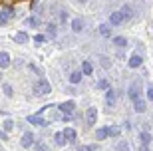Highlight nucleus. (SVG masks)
Masks as SVG:
<instances>
[{"label": "nucleus", "mask_w": 153, "mask_h": 151, "mask_svg": "<svg viewBox=\"0 0 153 151\" xmlns=\"http://www.w3.org/2000/svg\"><path fill=\"white\" fill-rule=\"evenodd\" d=\"M100 34H102L103 38H109V36H111V28H109V24H102V26H100Z\"/></svg>", "instance_id": "16"}, {"label": "nucleus", "mask_w": 153, "mask_h": 151, "mask_svg": "<svg viewBox=\"0 0 153 151\" xmlns=\"http://www.w3.org/2000/svg\"><path fill=\"white\" fill-rule=\"evenodd\" d=\"M36 151H46V145H42V143H40V145L36 147Z\"/></svg>", "instance_id": "34"}, {"label": "nucleus", "mask_w": 153, "mask_h": 151, "mask_svg": "<svg viewBox=\"0 0 153 151\" xmlns=\"http://www.w3.org/2000/svg\"><path fill=\"white\" fill-rule=\"evenodd\" d=\"M14 40H16L18 44H24V42H28V34L26 32H18L16 36H14Z\"/></svg>", "instance_id": "20"}, {"label": "nucleus", "mask_w": 153, "mask_h": 151, "mask_svg": "<svg viewBox=\"0 0 153 151\" xmlns=\"http://www.w3.org/2000/svg\"><path fill=\"white\" fill-rule=\"evenodd\" d=\"M109 84H108V80H100L97 82V90H108Z\"/></svg>", "instance_id": "24"}, {"label": "nucleus", "mask_w": 153, "mask_h": 151, "mask_svg": "<svg viewBox=\"0 0 153 151\" xmlns=\"http://www.w3.org/2000/svg\"><path fill=\"white\" fill-rule=\"evenodd\" d=\"M143 64V58L137 56V54H133V56H129V60H127V66L129 68H139Z\"/></svg>", "instance_id": "7"}, {"label": "nucleus", "mask_w": 153, "mask_h": 151, "mask_svg": "<svg viewBox=\"0 0 153 151\" xmlns=\"http://www.w3.org/2000/svg\"><path fill=\"white\" fill-rule=\"evenodd\" d=\"M54 141H56V145L64 147L66 143H68V139H66V135H64V131H58L56 135H54Z\"/></svg>", "instance_id": "10"}, {"label": "nucleus", "mask_w": 153, "mask_h": 151, "mask_svg": "<svg viewBox=\"0 0 153 151\" xmlns=\"http://www.w3.org/2000/svg\"><path fill=\"white\" fill-rule=\"evenodd\" d=\"M147 97H149V101H153V86L147 88Z\"/></svg>", "instance_id": "32"}, {"label": "nucleus", "mask_w": 153, "mask_h": 151, "mask_svg": "<svg viewBox=\"0 0 153 151\" xmlns=\"http://www.w3.org/2000/svg\"><path fill=\"white\" fill-rule=\"evenodd\" d=\"M36 91H38L40 95H48L50 94V84H48V82H46V80H40L38 84H36Z\"/></svg>", "instance_id": "3"}, {"label": "nucleus", "mask_w": 153, "mask_h": 151, "mask_svg": "<svg viewBox=\"0 0 153 151\" xmlns=\"http://www.w3.org/2000/svg\"><path fill=\"white\" fill-rule=\"evenodd\" d=\"M96 137H97V139H105V137H109V131H108V127L97 129V131H96Z\"/></svg>", "instance_id": "21"}, {"label": "nucleus", "mask_w": 153, "mask_h": 151, "mask_svg": "<svg viewBox=\"0 0 153 151\" xmlns=\"http://www.w3.org/2000/svg\"><path fill=\"white\" fill-rule=\"evenodd\" d=\"M34 42H36V44H42V42H46V36H44V34H36Z\"/></svg>", "instance_id": "28"}, {"label": "nucleus", "mask_w": 153, "mask_h": 151, "mask_svg": "<svg viewBox=\"0 0 153 151\" xmlns=\"http://www.w3.org/2000/svg\"><path fill=\"white\" fill-rule=\"evenodd\" d=\"M10 66V56L8 52H0V68H8Z\"/></svg>", "instance_id": "15"}, {"label": "nucleus", "mask_w": 153, "mask_h": 151, "mask_svg": "<svg viewBox=\"0 0 153 151\" xmlns=\"http://www.w3.org/2000/svg\"><path fill=\"white\" fill-rule=\"evenodd\" d=\"M139 90H141V82H133V84L129 86V97H131V101L139 97Z\"/></svg>", "instance_id": "4"}, {"label": "nucleus", "mask_w": 153, "mask_h": 151, "mask_svg": "<svg viewBox=\"0 0 153 151\" xmlns=\"http://www.w3.org/2000/svg\"><path fill=\"white\" fill-rule=\"evenodd\" d=\"M4 91H6V95H8V97L12 95V88H10V86H4Z\"/></svg>", "instance_id": "33"}, {"label": "nucleus", "mask_w": 153, "mask_h": 151, "mask_svg": "<svg viewBox=\"0 0 153 151\" xmlns=\"http://www.w3.org/2000/svg\"><path fill=\"white\" fill-rule=\"evenodd\" d=\"M115 103H117V91L111 90V88H108V90H105V106L114 107Z\"/></svg>", "instance_id": "1"}, {"label": "nucleus", "mask_w": 153, "mask_h": 151, "mask_svg": "<svg viewBox=\"0 0 153 151\" xmlns=\"http://www.w3.org/2000/svg\"><path fill=\"white\" fill-rule=\"evenodd\" d=\"M133 107H135V112H137V113H143L147 106H145V101H143L141 97H137V100H133Z\"/></svg>", "instance_id": "11"}, {"label": "nucleus", "mask_w": 153, "mask_h": 151, "mask_svg": "<svg viewBox=\"0 0 153 151\" xmlns=\"http://www.w3.org/2000/svg\"><path fill=\"white\" fill-rule=\"evenodd\" d=\"M94 72V68H91V64L88 60H84V64H82V74H85V76H90V74Z\"/></svg>", "instance_id": "18"}, {"label": "nucleus", "mask_w": 153, "mask_h": 151, "mask_svg": "<svg viewBox=\"0 0 153 151\" xmlns=\"http://www.w3.org/2000/svg\"><path fill=\"white\" fill-rule=\"evenodd\" d=\"M28 24H30V26H40V18L32 16V18H30V20H28Z\"/></svg>", "instance_id": "30"}, {"label": "nucleus", "mask_w": 153, "mask_h": 151, "mask_svg": "<svg viewBox=\"0 0 153 151\" xmlns=\"http://www.w3.org/2000/svg\"><path fill=\"white\" fill-rule=\"evenodd\" d=\"M121 16H123V22L125 20H131V18H133V10H131V6L129 4H125V6H121Z\"/></svg>", "instance_id": "9"}, {"label": "nucleus", "mask_w": 153, "mask_h": 151, "mask_svg": "<svg viewBox=\"0 0 153 151\" xmlns=\"http://www.w3.org/2000/svg\"><path fill=\"white\" fill-rule=\"evenodd\" d=\"M12 127H14V121H12V119H6V121H4V129H6V131H10Z\"/></svg>", "instance_id": "29"}, {"label": "nucleus", "mask_w": 153, "mask_h": 151, "mask_svg": "<svg viewBox=\"0 0 153 151\" xmlns=\"http://www.w3.org/2000/svg\"><path fill=\"white\" fill-rule=\"evenodd\" d=\"M78 151H96V145H85V147H79Z\"/></svg>", "instance_id": "31"}, {"label": "nucleus", "mask_w": 153, "mask_h": 151, "mask_svg": "<svg viewBox=\"0 0 153 151\" xmlns=\"http://www.w3.org/2000/svg\"><path fill=\"white\" fill-rule=\"evenodd\" d=\"M141 151H147V145H141Z\"/></svg>", "instance_id": "35"}, {"label": "nucleus", "mask_w": 153, "mask_h": 151, "mask_svg": "<svg viewBox=\"0 0 153 151\" xmlns=\"http://www.w3.org/2000/svg\"><path fill=\"white\" fill-rule=\"evenodd\" d=\"M149 141H151V135H149L147 131H143L141 133V143L143 145H149Z\"/></svg>", "instance_id": "23"}, {"label": "nucleus", "mask_w": 153, "mask_h": 151, "mask_svg": "<svg viewBox=\"0 0 153 151\" xmlns=\"http://www.w3.org/2000/svg\"><path fill=\"white\" fill-rule=\"evenodd\" d=\"M10 16H12V8H8V10H2V12H0V26H4V24L10 20Z\"/></svg>", "instance_id": "13"}, {"label": "nucleus", "mask_w": 153, "mask_h": 151, "mask_svg": "<svg viewBox=\"0 0 153 151\" xmlns=\"http://www.w3.org/2000/svg\"><path fill=\"white\" fill-rule=\"evenodd\" d=\"M64 135H66V139H68L70 141V143H72V141H76V131H74V129H66V131H64Z\"/></svg>", "instance_id": "22"}, {"label": "nucleus", "mask_w": 153, "mask_h": 151, "mask_svg": "<svg viewBox=\"0 0 153 151\" xmlns=\"http://www.w3.org/2000/svg\"><path fill=\"white\" fill-rule=\"evenodd\" d=\"M121 22H123V16H121V12H119V10L111 12V16H109V24H111V26H119Z\"/></svg>", "instance_id": "6"}, {"label": "nucleus", "mask_w": 153, "mask_h": 151, "mask_svg": "<svg viewBox=\"0 0 153 151\" xmlns=\"http://www.w3.org/2000/svg\"><path fill=\"white\" fill-rule=\"evenodd\" d=\"M72 30H74V32H82V30H84V20H82V18H74V20H72Z\"/></svg>", "instance_id": "14"}, {"label": "nucleus", "mask_w": 153, "mask_h": 151, "mask_svg": "<svg viewBox=\"0 0 153 151\" xmlns=\"http://www.w3.org/2000/svg\"><path fill=\"white\" fill-rule=\"evenodd\" d=\"M114 44H115V48H125L127 46V40L123 36H117V38H114Z\"/></svg>", "instance_id": "19"}, {"label": "nucleus", "mask_w": 153, "mask_h": 151, "mask_svg": "<svg viewBox=\"0 0 153 151\" xmlns=\"http://www.w3.org/2000/svg\"><path fill=\"white\" fill-rule=\"evenodd\" d=\"M108 131H109V135H111V137H117V135H119V127H117V125H114V127H108Z\"/></svg>", "instance_id": "26"}, {"label": "nucleus", "mask_w": 153, "mask_h": 151, "mask_svg": "<svg viewBox=\"0 0 153 151\" xmlns=\"http://www.w3.org/2000/svg\"><path fill=\"white\" fill-rule=\"evenodd\" d=\"M96 119H97V109L96 107H88V112H85V125L88 127H94Z\"/></svg>", "instance_id": "2"}, {"label": "nucleus", "mask_w": 153, "mask_h": 151, "mask_svg": "<svg viewBox=\"0 0 153 151\" xmlns=\"http://www.w3.org/2000/svg\"><path fill=\"white\" fill-rule=\"evenodd\" d=\"M78 2H82V4H85V2H88V0H78Z\"/></svg>", "instance_id": "36"}, {"label": "nucleus", "mask_w": 153, "mask_h": 151, "mask_svg": "<svg viewBox=\"0 0 153 151\" xmlns=\"http://www.w3.org/2000/svg\"><path fill=\"white\" fill-rule=\"evenodd\" d=\"M74 107H76L74 101H64L62 106H60V109H62L64 115H72V113H74Z\"/></svg>", "instance_id": "5"}, {"label": "nucleus", "mask_w": 153, "mask_h": 151, "mask_svg": "<svg viewBox=\"0 0 153 151\" xmlns=\"http://www.w3.org/2000/svg\"><path fill=\"white\" fill-rule=\"evenodd\" d=\"M34 143V135L30 133V131H26V133L22 135V147H30Z\"/></svg>", "instance_id": "12"}, {"label": "nucleus", "mask_w": 153, "mask_h": 151, "mask_svg": "<svg viewBox=\"0 0 153 151\" xmlns=\"http://www.w3.org/2000/svg\"><path fill=\"white\" fill-rule=\"evenodd\" d=\"M82 76H84L82 72H72L70 74V82H72V84H79V82H82Z\"/></svg>", "instance_id": "17"}, {"label": "nucleus", "mask_w": 153, "mask_h": 151, "mask_svg": "<svg viewBox=\"0 0 153 151\" xmlns=\"http://www.w3.org/2000/svg\"><path fill=\"white\" fill-rule=\"evenodd\" d=\"M28 121H30V123H34V125H48V121L42 118V112H40L38 115H30Z\"/></svg>", "instance_id": "8"}, {"label": "nucleus", "mask_w": 153, "mask_h": 151, "mask_svg": "<svg viewBox=\"0 0 153 151\" xmlns=\"http://www.w3.org/2000/svg\"><path fill=\"white\" fill-rule=\"evenodd\" d=\"M48 36H50V38L56 36V26H54V24H48Z\"/></svg>", "instance_id": "27"}, {"label": "nucleus", "mask_w": 153, "mask_h": 151, "mask_svg": "<svg viewBox=\"0 0 153 151\" xmlns=\"http://www.w3.org/2000/svg\"><path fill=\"white\" fill-rule=\"evenodd\" d=\"M127 149H129V147H127L125 141H119L117 145H115V151H127Z\"/></svg>", "instance_id": "25"}]
</instances>
